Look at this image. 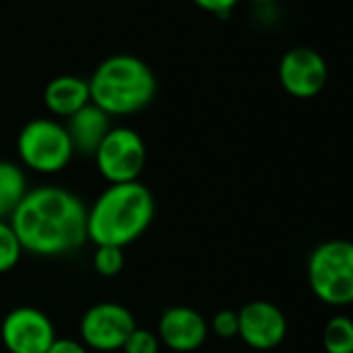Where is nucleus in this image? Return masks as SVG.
Returning <instances> with one entry per match:
<instances>
[{
    "mask_svg": "<svg viewBox=\"0 0 353 353\" xmlns=\"http://www.w3.org/2000/svg\"><path fill=\"white\" fill-rule=\"evenodd\" d=\"M156 334L174 353H194L210 336L208 320L190 305H170L160 314Z\"/></svg>",
    "mask_w": 353,
    "mask_h": 353,
    "instance_id": "obj_11",
    "label": "nucleus"
},
{
    "mask_svg": "<svg viewBox=\"0 0 353 353\" xmlns=\"http://www.w3.org/2000/svg\"><path fill=\"white\" fill-rule=\"evenodd\" d=\"M98 172L108 181V185L117 183H133L145 168L148 150L143 137L131 127H110L96 154L92 156Z\"/></svg>",
    "mask_w": 353,
    "mask_h": 353,
    "instance_id": "obj_6",
    "label": "nucleus"
},
{
    "mask_svg": "<svg viewBox=\"0 0 353 353\" xmlns=\"http://www.w3.org/2000/svg\"><path fill=\"white\" fill-rule=\"evenodd\" d=\"M54 339L52 318L34 305L13 307L0 324V341L9 353H46Z\"/></svg>",
    "mask_w": 353,
    "mask_h": 353,
    "instance_id": "obj_8",
    "label": "nucleus"
},
{
    "mask_svg": "<svg viewBox=\"0 0 353 353\" xmlns=\"http://www.w3.org/2000/svg\"><path fill=\"white\" fill-rule=\"evenodd\" d=\"M307 283L326 305L353 303V241L328 239L318 243L307 258Z\"/></svg>",
    "mask_w": 353,
    "mask_h": 353,
    "instance_id": "obj_4",
    "label": "nucleus"
},
{
    "mask_svg": "<svg viewBox=\"0 0 353 353\" xmlns=\"http://www.w3.org/2000/svg\"><path fill=\"white\" fill-rule=\"evenodd\" d=\"M279 83L281 88L299 100H310L322 94L328 83V65L324 57L307 46L289 48L279 61Z\"/></svg>",
    "mask_w": 353,
    "mask_h": 353,
    "instance_id": "obj_9",
    "label": "nucleus"
},
{
    "mask_svg": "<svg viewBox=\"0 0 353 353\" xmlns=\"http://www.w3.org/2000/svg\"><path fill=\"white\" fill-rule=\"evenodd\" d=\"M208 328L219 339H235L239 334V316L235 310H219L210 318Z\"/></svg>",
    "mask_w": 353,
    "mask_h": 353,
    "instance_id": "obj_19",
    "label": "nucleus"
},
{
    "mask_svg": "<svg viewBox=\"0 0 353 353\" xmlns=\"http://www.w3.org/2000/svg\"><path fill=\"white\" fill-rule=\"evenodd\" d=\"M46 353H90V349H88L79 339L57 336L54 343L50 345V349H48Z\"/></svg>",
    "mask_w": 353,
    "mask_h": 353,
    "instance_id": "obj_21",
    "label": "nucleus"
},
{
    "mask_svg": "<svg viewBox=\"0 0 353 353\" xmlns=\"http://www.w3.org/2000/svg\"><path fill=\"white\" fill-rule=\"evenodd\" d=\"M156 200L141 181L104 188L88 206V241L125 250L154 223Z\"/></svg>",
    "mask_w": 353,
    "mask_h": 353,
    "instance_id": "obj_2",
    "label": "nucleus"
},
{
    "mask_svg": "<svg viewBox=\"0 0 353 353\" xmlns=\"http://www.w3.org/2000/svg\"><path fill=\"white\" fill-rule=\"evenodd\" d=\"M90 102V83L79 75H59L44 88V106L57 119L67 121Z\"/></svg>",
    "mask_w": 353,
    "mask_h": 353,
    "instance_id": "obj_13",
    "label": "nucleus"
},
{
    "mask_svg": "<svg viewBox=\"0 0 353 353\" xmlns=\"http://www.w3.org/2000/svg\"><path fill=\"white\" fill-rule=\"evenodd\" d=\"M28 192V176L21 164L0 160V221L11 219Z\"/></svg>",
    "mask_w": 353,
    "mask_h": 353,
    "instance_id": "obj_14",
    "label": "nucleus"
},
{
    "mask_svg": "<svg viewBox=\"0 0 353 353\" xmlns=\"http://www.w3.org/2000/svg\"><path fill=\"white\" fill-rule=\"evenodd\" d=\"M88 83L92 104L110 119L141 112L152 104L158 90L150 65L133 54H112L104 59Z\"/></svg>",
    "mask_w": 353,
    "mask_h": 353,
    "instance_id": "obj_3",
    "label": "nucleus"
},
{
    "mask_svg": "<svg viewBox=\"0 0 353 353\" xmlns=\"http://www.w3.org/2000/svg\"><path fill=\"white\" fill-rule=\"evenodd\" d=\"M92 268L100 276H117L125 268V252L121 248H110V245H98L92 256Z\"/></svg>",
    "mask_w": 353,
    "mask_h": 353,
    "instance_id": "obj_17",
    "label": "nucleus"
},
{
    "mask_svg": "<svg viewBox=\"0 0 353 353\" xmlns=\"http://www.w3.org/2000/svg\"><path fill=\"white\" fill-rule=\"evenodd\" d=\"M322 347L326 353H353V320L332 316L322 330Z\"/></svg>",
    "mask_w": 353,
    "mask_h": 353,
    "instance_id": "obj_15",
    "label": "nucleus"
},
{
    "mask_svg": "<svg viewBox=\"0 0 353 353\" xmlns=\"http://www.w3.org/2000/svg\"><path fill=\"white\" fill-rule=\"evenodd\" d=\"M23 252L61 258L88 241V206L71 190L40 185L30 190L9 219Z\"/></svg>",
    "mask_w": 353,
    "mask_h": 353,
    "instance_id": "obj_1",
    "label": "nucleus"
},
{
    "mask_svg": "<svg viewBox=\"0 0 353 353\" xmlns=\"http://www.w3.org/2000/svg\"><path fill=\"white\" fill-rule=\"evenodd\" d=\"M17 154L21 166L38 174H57L71 164L75 150L65 123L50 117H38L21 127L17 135Z\"/></svg>",
    "mask_w": 353,
    "mask_h": 353,
    "instance_id": "obj_5",
    "label": "nucleus"
},
{
    "mask_svg": "<svg viewBox=\"0 0 353 353\" xmlns=\"http://www.w3.org/2000/svg\"><path fill=\"white\" fill-rule=\"evenodd\" d=\"M160 339L154 330L135 326V330L127 336L123 345V353H160Z\"/></svg>",
    "mask_w": 353,
    "mask_h": 353,
    "instance_id": "obj_18",
    "label": "nucleus"
},
{
    "mask_svg": "<svg viewBox=\"0 0 353 353\" xmlns=\"http://www.w3.org/2000/svg\"><path fill=\"white\" fill-rule=\"evenodd\" d=\"M252 3H256V5H262V7H264V5H274L276 0H252Z\"/></svg>",
    "mask_w": 353,
    "mask_h": 353,
    "instance_id": "obj_22",
    "label": "nucleus"
},
{
    "mask_svg": "<svg viewBox=\"0 0 353 353\" xmlns=\"http://www.w3.org/2000/svg\"><path fill=\"white\" fill-rule=\"evenodd\" d=\"M23 254L26 252L11 227V223L0 221V274L11 272L19 264Z\"/></svg>",
    "mask_w": 353,
    "mask_h": 353,
    "instance_id": "obj_16",
    "label": "nucleus"
},
{
    "mask_svg": "<svg viewBox=\"0 0 353 353\" xmlns=\"http://www.w3.org/2000/svg\"><path fill=\"white\" fill-rule=\"evenodd\" d=\"M110 117L102 112L96 104H88L75 114H71L65 123L69 139L73 143L75 154L94 156L106 133L110 131Z\"/></svg>",
    "mask_w": 353,
    "mask_h": 353,
    "instance_id": "obj_12",
    "label": "nucleus"
},
{
    "mask_svg": "<svg viewBox=\"0 0 353 353\" xmlns=\"http://www.w3.org/2000/svg\"><path fill=\"white\" fill-rule=\"evenodd\" d=\"M241 3V0H194V5L202 11H208L216 17H229L231 11Z\"/></svg>",
    "mask_w": 353,
    "mask_h": 353,
    "instance_id": "obj_20",
    "label": "nucleus"
},
{
    "mask_svg": "<svg viewBox=\"0 0 353 353\" xmlns=\"http://www.w3.org/2000/svg\"><path fill=\"white\" fill-rule=\"evenodd\" d=\"M239 316V339L258 351L274 349L283 343L287 336V318L279 305L266 299H254L248 301L241 310H237Z\"/></svg>",
    "mask_w": 353,
    "mask_h": 353,
    "instance_id": "obj_10",
    "label": "nucleus"
},
{
    "mask_svg": "<svg viewBox=\"0 0 353 353\" xmlns=\"http://www.w3.org/2000/svg\"><path fill=\"white\" fill-rule=\"evenodd\" d=\"M137 322L129 307L119 301H98L79 320V341L92 351H119Z\"/></svg>",
    "mask_w": 353,
    "mask_h": 353,
    "instance_id": "obj_7",
    "label": "nucleus"
}]
</instances>
